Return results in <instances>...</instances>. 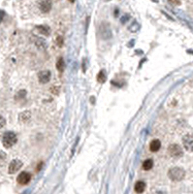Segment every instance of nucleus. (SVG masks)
<instances>
[{
	"instance_id": "17",
	"label": "nucleus",
	"mask_w": 193,
	"mask_h": 194,
	"mask_svg": "<svg viewBox=\"0 0 193 194\" xmlns=\"http://www.w3.org/2000/svg\"><path fill=\"white\" fill-rule=\"evenodd\" d=\"M5 124H6V119L2 116H0V129H1L2 127H4Z\"/></svg>"
},
{
	"instance_id": "14",
	"label": "nucleus",
	"mask_w": 193,
	"mask_h": 194,
	"mask_svg": "<svg viewBox=\"0 0 193 194\" xmlns=\"http://www.w3.org/2000/svg\"><path fill=\"white\" fill-rule=\"evenodd\" d=\"M106 80H107V77H106V74L104 71H100L98 76H97V81L101 84H103L106 82Z\"/></svg>"
},
{
	"instance_id": "13",
	"label": "nucleus",
	"mask_w": 193,
	"mask_h": 194,
	"mask_svg": "<svg viewBox=\"0 0 193 194\" xmlns=\"http://www.w3.org/2000/svg\"><path fill=\"white\" fill-rule=\"evenodd\" d=\"M37 29L40 31V33L44 34V35H50L51 29H50V27H48V26H46V25H40V26H37Z\"/></svg>"
},
{
	"instance_id": "18",
	"label": "nucleus",
	"mask_w": 193,
	"mask_h": 194,
	"mask_svg": "<svg viewBox=\"0 0 193 194\" xmlns=\"http://www.w3.org/2000/svg\"><path fill=\"white\" fill-rule=\"evenodd\" d=\"M169 1V3L170 4H172V5H176V6H178V5H179L180 4V1L179 0H168Z\"/></svg>"
},
{
	"instance_id": "21",
	"label": "nucleus",
	"mask_w": 193,
	"mask_h": 194,
	"mask_svg": "<svg viewBox=\"0 0 193 194\" xmlns=\"http://www.w3.org/2000/svg\"><path fill=\"white\" fill-rule=\"evenodd\" d=\"M69 1H70V2H74V1H75V0H69Z\"/></svg>"
},
{
	"instance_id": "8",
	"label": "nucleus",
	"mask_w": 193,
	"mask_h": 194,
	"mask_svg": "<svg viewBox=\"0 0 193 194\" xmlns=\"http://www.w3.org/2000/svg\"><path fill=\"white\" fill-rule=\"evenodd\" d=\"M51 72L50 71H41L38 74V79L39 82L42 84H47L48 82H50L51 80Z\"/></svg>"
},
{
	"instance_id": "11",
	"label": "nucleus",
	"mask_w": 193,
	"mask_h": 194,
	"mask_svg": "<svg viewBox=\"0 0 193 194\" xmlns=\"http://www.w3.org/2000/svg\"><path fill=\"white\" fill-rule=\"evenodd\" d=\"M31 118V113L29 111H25L24 113H21L19 115V121L21 122H27Z\"/></svg>"
},
{
	"instance_id": "6",
	"label": "nucleus",
	"mask_w": 193,
	"mask_h": 194,
	"mask_svg": "<svg viewBox=\"0 0 193 194\" xmlns=\"http://www.w3.org/2000/svg\"><path fill=\"white\" fill-rule=\"evenodd\" d=\"M183 143L185 146V149L188 152H192L193 150V138H192V135L191 134H187L184 137L183 139Z\"/></svg>"
},
{
	"instance_id": "7",
	"label": "nucleus",
	"mask_w": 193,
	"mask_h": 194,
	"mask_svg": "<svg viewBox=\"0 0 193 194\" xmlns=\"http://www.w3.org/2000/svg\"><path fill=\"white\" fill-rule=\"evenodd\" d=\"M52 6V3L51 0H43V1H41L40 5H39V8L41 10V12L48 13V12H50V11H51Z\"/></svg>"
},
{
	"instance_id": "15",
	"label": "nucleus",
	"mask_w": 193,
	"mask_h": 194,
	"mask_svg": "<svg viewBox=\"0 0 193 194\" xmlns=\"http://www.w3.org/2000/svg\"><path fill=\"white\" fill-rule=\"evenodd\" d=\"M7 161V154L4 152H0V166H4Z\"/></svg>"
},
{
	"instance_id": "9",
	"label": "nucleus",
	"mask_w": 193,
	"mask_h": 194,
	"mask_svg": "<svg viewBox=\"0 0 193 194\" xmlns=\"http://www.w3.org/2000/svg\"><path fill=\"white\" fill-rule=\"evenodd\" d=\"M161 147V142L159 140H153L151 142L150 144V150L152 152H156L160 150Z\"/></svg>"
},
{
	"instance_id": "16",
	"label": "nucleus",
	"mask_w": 193,
	"mask_h": 194,
	"mask_svg": "<svg viewBox=\"0 0 193 194\" xmlns=\"http://www.w3.org/2000/svg\"><path fill=\"white\" fill-rule=\"evenodd\" d=\"M56 68H58V70L59 72H62V71H63V69H64V61H63V58H60L58 60V62H56Z\"/></svg>"
},
{
	"instance_id": "5",
	"label": "nucleus",
	"mask_w": 193,
	"mask_h": 194,
	"mask_svg": "<svg viewBox=\"0 0 193 194\" xmlns=\"http://www.w3.org/2000/svg\"><path fill=\"white\" fill-rule=\"evenodd\" d=\"M30 180H31V174L28 172H21L17 178V180L19 185H27L30 181Z\"/></svg>"
},
{
	"instance_id": "10",
	"label": "nucleus",
	"mask_w": 193,
	"mask_h": 194,
	"mask_svg": "<svg viewBox=\"0 0 193 194\" xmlns=\"http://www.w3.org/2000/svg\"><path fill=\"white\" fill-rule=\"evenodd\" d=\"M134 189H135V191L137 192V193H143L144 191H145V189H146V184L144 181H142V180H139V181H137L135 184V186H134Z\"/></svg>"
},
{
	"instance_id": "1",
	"label": "nucleus",
	"mask_w": 193,
	"mask_h": 194,
	"mask_svg": "<svg viewBox=\"0 0 193 194\" xmlns=\"http://www.w3.org/2000/svg\"><path fill=\"white\" fill-rule=\"evenodd\" d=\"M185 176V172L184 169H181L179 167H174L171 168L168 172V177L170 180H172L174 181H179L181 180Z\"/></svg>"
},
{
	"instance_id": "12",
	"label": "nucleus",
	"mask_w": 193,
	"mask_h": 194,
	"mask_svg": "<svg viewBox=\"0 0 193 194\" xmlns=\"http://www.w3.org/2000/svg\"><path fill=\"white\" fill-rule=\"evenodd\" d=\"M152 166H153V161L152 160V159H146V160H145L143 163V169L146 171L151 170L152 168Z\"/></svg>"
},
{
	"instance_id": "4",
	"label": "nucleus",
	"mask_w": 193,
	"mask_h": 194,
	"mask_svg": "<svg viewBox=\"0 0 193 194\" xmlns=\"http://www.w3.org/2000/svg\"><path fill=\"white\" fill-rule=\"evenodd\" d=\"M21 167H22V162L19 160V159H14V160H12L9 164L8 172H9V174H15Z\"/></svg>"
},
{
	"instance_id": "3",
	"label": "nucleus",
	"mask_w": 193,
	"mask_h": 194,
	"mask_svg": "<svg viewBox=\"0 0 193 194\" xmlns=\"http://www.w3.org/2000/svg\"><path fill=\"white\" fill-rule=\"evenodd\" d=\"M168 153L171 157L174 158H179L184 155V151L181 149V147L178 144H172L168 147Z\"/></svg>"
},
{
	"instance_id": "2",
	"label": "nucleus",
	"mask_w": 193,
	"mask_h": 194,
	"mask_svg": "<svg viewBox=\"0 0 193 194\" xmlns=\"http://www.w3.org/2000/svg\"><path fill=\"white\" fill-rule=\"evenodd\" d=\"M17 141H18L17 135L14 132H6L3 135L2 144L6 149H10V147H12L17 143Z\"/></svg>"
},
{
	"instance_id": "20",
	"label": "nucleus",
	"mask_w": 193,
	"mask_h": 194,
	"mask_svg": "<svg viewBox=\"0 0 193 194\" xmlns=\"http://www.w3.org/2000/svg\"><path fill=\"white\" fill-rule=\"evenodd\" d=\"M58 43L59 46H61V44H62V38H61V37H58Z\"/></svg>"
},
{
	"instance_id": "19",
	"label": "nucleus",
	"mask_w": 193,
	"mask_h": 194,
	"mask_svg": "<svg viewBox=\"0 0 193 194\" xmlns=\"http://www.w3.org/2000/svg\"><path fill=\"white\" fill-rule=\"evenodd\" d=\"M4 16H5V13H4V11L2 10H0V22H1L4 19Z\"/></svg>"
}]
</instances>
